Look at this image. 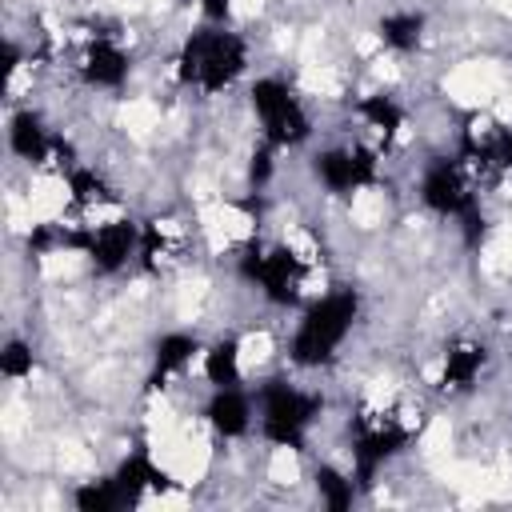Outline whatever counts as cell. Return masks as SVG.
<instances>
[{
    "instance_id": "d6986e66",
    "label": "cell",
    "mask_w": 512,
    "mask_h": 512,
    "mask_svg": "<svg viewBox=\"0 0 512 512\" xmlns=\"http://www.w3.org/2000/svg\"><path fill=\"white\" fill-rule=\"evenodd\" d=\"M356 112L368 120V128H376L384 140H392L396 132H400V124H404V108L392 100V96H384V92H372V96H360L356 100Z\"/></svg>"
},
{
    "instance_id": "cb8c5ba5",
    "label": "cell",
    "mask_w": 512,
    "mask_h": 512,
    "mask_svg": "<svg viewBox=\"0 0 512 512\" xmlns=\"http://www.w3.org/2000/svg\"><path fill=\"white\" fill-rule=\"evenodd\" d=\"M200 12L212 20V24H224L232 16V0H200Z\"/></svg>"
},
{
    "instance_id": "7c38bea8",
    "label": "cell",
    "mask_w": 512,
    "mask_h": 512,
    "mask_svg": "<svg viewBox=\"0 0 512 512\" xmlns=\"http://www.w3.org/2000/svg\"><path fill=\"white\" fill-rule=\"evenodd\" d=\"M484 364H488V348L484 344H476V340L448 344L444 364H440V388L444 392H468L476 384V376L484 372Z\"/></svg>"
},
{
    "instance_id": "ac0fdd59",
    "label": "cell",
    "mask_w": 512,
    "mask_h": 512,
    "mask_svg": "<svg viewBox=\"0 0 512 512\" xmlns=\"http://www.w3.org/2000/svg\"><path fill=\"white\" fill-rule=\"evenodd\" d=\"M204 380L212 388H232L240 384V344L232 336L216 340L208 352H204Z\"/></svg>"
},
{
    "instance_id": "7a4b0ae2",
    "label": "cell",
    "mask_w": 512,
    "mask_h": 512,
    "mask_svg": "<svg viewBox=\"0 0 512 512\" xmlns=\"http://www.w3.org/2000/svg\"><path fill=\"white\" fill-rule=\"evenodd\" d=\"M356 312H360V296L352 288H332L328 296L312 300L292 332V364L300 368H320L336 356V348L344 344V336L352 332L356 324Z\"/></svg>"
},
{
    "instance_id": "8992f818",
    "label": "cell",
    "mask_w": 512,
    "mask_h": 512,
    "mask_svg": "<svg viewBox=\"0 0 512 512\" xmlns=\"http://www.w3.org/2000/svg\"><path fill=\"white\" fill-rule=\"evenodd\" d=\"M144 228L136 220H108L96 228L68 232V248H80L96 272H120L136 252H140Z\"/></svg>"
},
{
    "instance_id": "ba28073f",
    "label": "cell",
    "mask_w": 512,
    "mask_h": 512,
    "mask_svg": "<svg viewBox=\"0 0 512 512\" xmlns=\"http://www.w3.org/2000/svg\"><path fill=\"white\" fill-rule=\"evenodd\" d=\"M312 172H316V180H320L332 196H352V192L376 184V152L364 148V144L328 148V152L316 156Z\"/></svg>"
},
{
    "instance_id": "30bf717a",
    "label": "cell",
    "mask_w": 512,
    "mask_h": 512,
    "mask_svg": "<svg viewBox=\"0 0 512 512\" xmlns=\"http://www.w3.org/2000/svg\"><path fill=\"white\" fill-rule=\"evenodd\" d=\"M128 72H132V60H128V52H124L116 40L96 36V40L84 48V60H80L84 84H92V88H120V84L128 80Z\"/></svg>"
},
{
    "instance_id": "5b68a950",
    "label": "cell",
    "mask_w": 512,
    "mask_h": 512,
    "mask_svg": "<svg viewBox=\"0 0 512 512\" xmlns=\"http://www.w3.org/2000/svg\"><path fill=\"white\" fill-rule=\"evenodd\" d=\"M304 260L288 248V244H272V248H260V244H248L240 252V276L248 284H260L264 296L280 308L296 304L300 300V284H304Z\"/></svg>"
},
{
    "instance_id": "ffe728a7",
    "label": "cell",
    "mask_w": 512,
    "mask_h": 512,
    "mask_svg": "<svg viewBox=\"0 0 512 512\" xmlns=\"http://www.w3.org/2000/svg\"><path fill=\"white\" fill-rule=\"evenodd\" d=\"M72 504H76L80 512H116V508H128V500H124V492H120V484H116V476H100V480H84V484L76 488V496H72Z\"/></svg>"
},
{
    "instance_id": "4fadbf2b",
    "label": "cell",
    "mask_w": 512,
    "mask_h": 512,
    "mask_svg": "<svg viewBox=\"0 0 512 512\" xmlns=\"http://www.w3.org/2000/svg\"><path fill=\"white\" fill-rule=\"evenodd\" d=\"M204 416L220 436L232 440V436H244L252 428V400L236 384L232 388H212V400L204 404Z\"/></svg>"
},
{
    "instance_id": "603a6c76",
    "label": "cell",
    "mask_w": 512,
    "mask_h": 512,
    "mask_svg": "<svg viewBox=\"0 0 512 512\" xmlns=\"http://www.w3.org/2000/svg\"><path fill=\"white\" fill-rule=\"evenodd\" d=\"M272 152H276V144H268V140L252 152V164H248V180H252V188H264V184H268V176H272Z\"/></svg>"
},
{
    "instance_id": "7402d4cb",
    "label": "cell",
    "mask_w": 512,
    "mask_h": 512,
    "mask_svg": "<svg viewBox=\"0 0 512 512\" xmlns=\"http://www.w3.org/2000/svg\"><path fill=\"white\" fill-rule=\"evenodd\" d=\"M0 376H4V380H24V376H32V344L8 340L4 352H0Z\"/></svg>"
},
{
    "instance_id": "9c48e42d",
    "label": "cell",
    "mask_w": 512,
    "mask_h": 512,
    "mask_svg": "<svg viewBox=\"0 0 512 512\" xmlns=\"http://www.w3.org/2000/svg\"><path fill=\"white\" fill-rule=\"evenodd\" d=\"M420 200H424L428 212H436V216H452V220H460L472 204H480L476 192L468 188L464 164H460V160H448V156H440V160H432V164L424 168Z\"/></svg>"
},
{
    "instance_id": "9a60e30c",
    "label": "cell",
    "mask_w": 512,
    "mask_h": 512,
    "mask_svg": "<svg viewBox=\"0 0 512 512\" xmlns=\"http://www.w3.org/2000/svg\"><path fill=\"white\" fill-rule=\"evenodd\" d=\"M196 352H200V344H196V336H188V332H168V336H160L156 340V352H152V376H148V388H160L172 372H184L192 360H196Z\"/></svg>"
},
{
    "instance_id": "6da1fadb",
    "label": "cell",
    "mask_w": 512,
    "mask_h": 512,
    "mask_svg": "<svg viewBox=\"0 0 512 512\" xmlns=\"http://www.w3.org/2000/svg\"><path fill=\"white\" fill-rule=\"evenodd\" d=\"M248 68V44L232 28H196L176 56V80L192 84L208 96L232 88Z\"/></svg>"
},
{
    "instance_id": "52a82bcc",
    "label": "cell",
    "mask_w": 512,
    "mask_h": 512,
    "mask_svg": "<svg viewBox=\"0 0 512 512\" xmlns=\"http://www.w3.org/2000/svg\"><path fill=\"white\" fill-rule=\"evenodd\" d=\"M412 440V428L396 424V420H368L360 416L356 420V432H352V476L356 484H372V476L404 452V444Z\"/></svg>"
},
{
    "instance_id": "e0dca14e",
    "label": "cell",
    "mask_w": 512,
    "mask_h": 512,
    "mask_svg": "<svg viewBox=\"0 0 512 512\" xmlns=\"http://www.w3.org/2000/svg\"><path fill=\"white\" fill-rule=\"evenodd\" d=\"M376 32L392 52H416L424 40V16L420 12H388V16H380Z\"/></svg>"
},
{
    "instance_id": "44dd1931",
    "label": "cell",
    "mask_w": 512,
    "mask_h": 512,
    "mask_svg": "<svg viewBox=\"0 0 512 512\" xmlns=\"http://www.w3.org/2000/svg\"><path fill=\"white\" fill-rule=\"evenodd\" d=\"M316 492H320L324 508L348 512L352 500H356V476H348V472H340V468H332V464H320V468H316Z\"/></svg>"
},
{
    "instance_id": "3957f363",
    "label": "cell",
    "mask_w": 512,
    "mask_h": 512,
    "mask_svg": "<svg viewBox=\"0 0 512 512\" xmlns=\"http://www.w3.org/2000/svg\"><path fill=\"white\" fill-rule=\"evenodd\" d=\"M320 396L316 392H304L288 380H264L260 384V436L276 448H292L300 452L304 440H308V428L312 420L320 416Z\"/></svg>"
},
{
    "instance_id": "2e32d148",
    "label": "cell",
    "mask_w": 512,
    "mask_h": 512,
    "mask_svg": "<svg viewBox=\"0 0 512 512\" xmlns=\"http://www.w3.org/2000/svg\"><path fill=\"white\" fill-rule=\"evenodd\" d=\"M64 188H68V200H72L76 208H96V204H112V200H116L112 184H108L96 168H84V164L64 168Z\"/></svg>"
},
{
    "instance_id": "8fae6325",
    "label": "cell",
    "mask_w": 512,
    "mask_h": 512,
    "mask_svg": "<svg viewBox=\"0 0 512 512\" xmlns=\"http://www.w3.org/2000/svg\"><path fill=\"white\" fill-rule=\"evenodd\" d=\"M8 148L28 164H44L48 156H56V136L44 128V120L32 108H20L8 120Z\"/></svg>"
},
{
    "instance_id": "277c9868",
    "label": "cell",
    "mask_w": 512,
    "mask_h": 512,
    "mask_svg": "<svg viewBox=\"0 0 512 512\" xmlns=\"http://www.w3.org/2000/svg\"><path fill=\"white\" fill-rule=\"evenodd\" d=\"M252 112L264 128V140L276 144V148H296L312 136V120L304 112V104L296 100V92L276 80V76H264L252 84Z\"/></svg>"
},
{
    "instance_id": "5bb4252c",
    "label": "cell",
    "mask_w": 512,
    "mask_h": 512,
    "mask_svg": "<svg viewBox=\"0 0 512 512\" xmlns=\"http://www.w3.org/2000/svg\"><path fill=\"white\" fill-rule=\"evenodd\" d=\"M112 476H116V484H120L128 508L140 504L144 492H168V488H172V476H168L164 468H156L148 452H132V456H124L120 468H116Z\"/></svg>"
}]
</instances>
